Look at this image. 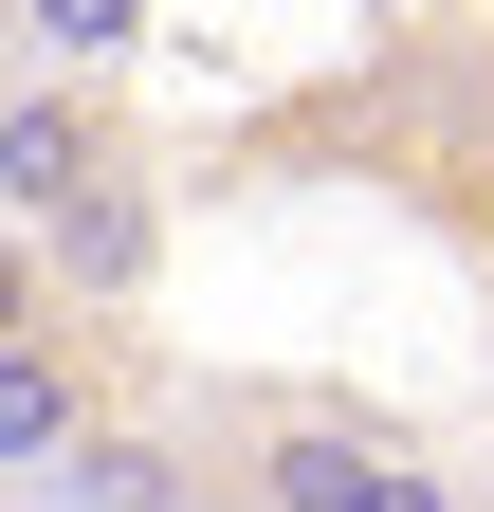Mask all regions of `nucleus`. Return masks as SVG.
I'll use <instances>...</instances> for the list:
<instances>
[{
  "label": "nucleus",
  "mask_w": 494,
  "mask_h": 512,
  "mask_svg": "<svg viewBox=\"0 0 494 512\" xmlns=\"http://www.w3.org/2000/svg\"><path fill=\"white\" fill-rule=\"evenodd\" d=\"M55 512H202V458L183 439H147V421H110L74 476H55Z\"/></svg>",
  "instance_id": "5"
},
{
  "label": "nucleus",
  "mask_w": 494,
  "mask_h": 512,
  "mask_svg": "<svg viewBox=\"0 0 494 512\" xmlns=\"http://www.w3.org/2000/svg\"><path fill=\"white\" fill-rule=\"evenodd\" d=\"M0 348H55V275H37L19 220H0Z\"/></svg>",
  "instance_id": "6"
},
{
  "label": "nucleus",
  "mask_w": 494,
  "mask_h": 512,
  "mask_svg": "<svg viewBox=\"0 0 494 512\" xmlns=\"http://www.w3.org/2000/svg\"><path fill=\"white\" fill-rule=\"evenodd\" d=\"M92 439H110V403H92L74 330H55V348H0V458H19V476H74Z\"/></svg>",
  "instance_id": "4"
},
{
  "label": "nucleus",
  "mask_w": 494,
  "mask_h": 512,
  "mask_svg": "<svg viewBox=\"0 0 494 512\" xmlns=\"http://www.w3.org/2000/svg\"><path fill=\"white\" fill-rule=\"evenodd\" d=\"M110 165H129L110 92H74V74H19V92H0V220H19V238H37V220H74Z\"/></svg>",
  "instance_id": "2"
},
{
  "label": "nucleus",
  "mask_w": 494,
  "mask_h": 512,
  "mask_svg": "<svg viewBox=\"0 0 494 512\" xmlns=\"http://www.w3.org/2000/svg\"><path fill=\"white\" fill-rule=\"evenodd\" d=\"M476 512H494V494H476Z\"/></svg>",
  "instance_id": "7"
},
{
  "label": "nucleus",
  "mask_w": 494,
  "mask_h": 512,
  "mask_svg": "<svg viewBox=\"0 0 494 512\" xmlns=\"http://www.w3.org/2000/svg\"><path fill=\"white\" fill-rule=\"evenodd\" d=\"M37 275H55V311H129V293L165 275V183H147V165H110L74 220H37Z\"/></svg>",
  "instance_id": "3"
},
{
  "label": "nucleus",
  "mask_w": 494,
  "mask_h": 512,
  "mask_svg": "<svg viewBox=\"0 0 494 512\" xmlns=\"http://www.w3.org/2000/svg\"><path fill=\"white\" fill-rule=\"evenodd\" d=\"M220 494H238V512H476L458 476H421L403 439L312 421V403H238V439H220Z\"/></svg>",
  "instance_id": "1"
}]
</instances>
